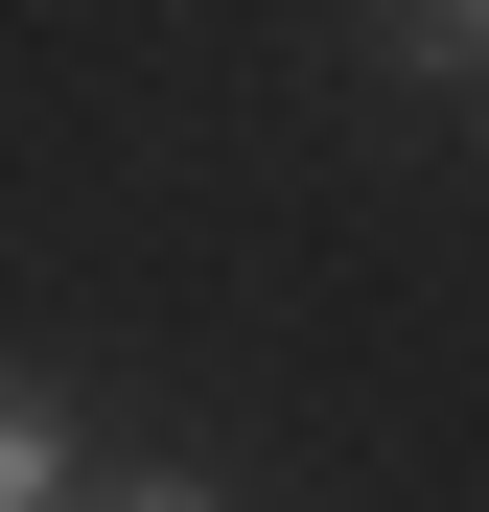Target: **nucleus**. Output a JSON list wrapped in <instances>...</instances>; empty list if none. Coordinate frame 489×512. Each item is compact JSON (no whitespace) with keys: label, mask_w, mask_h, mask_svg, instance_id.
<instances>
[{"label":"nucleus","mask_w":489,"mask_h":512,"mask_svg":"<svg viewBox=\"0 0 489 512\" xmlns=\"http://www.w3.org/2000/svg\"><path fill=\"white\" fill-rule=\"evenodd\" d=\"M70 489V419H47V373H0V512H47Z\"/></svg>","instance_id":"nucleus-1"},{"label":"nucleus","mask_w":489,"mask_h":512,"mask_svg":"<svg viewBox=\"0 0 489 512\" xmlns=\"http://www.w3.org/2000/svg\"><path fill=\"white\" fill-rule=\"evenodd\" d=\"M373 47H396V70H466V47H489V0H373Z\"/></svg>","instance_id":"nucleus-2"},{"label":"nucleus","mask_w":489,"mask_h":512,"mask_svg":"<svg viewBox=\"0 0 489 512\" xmlns=\"http://www.w3.org/2000/svg\"><path fill=\"white\" fill-rule=\"evenodd\" d=\"M47 512H233V489H187V466H70Z\"/></svg>","instance_id":"nucleus-3"}]
</instances>
